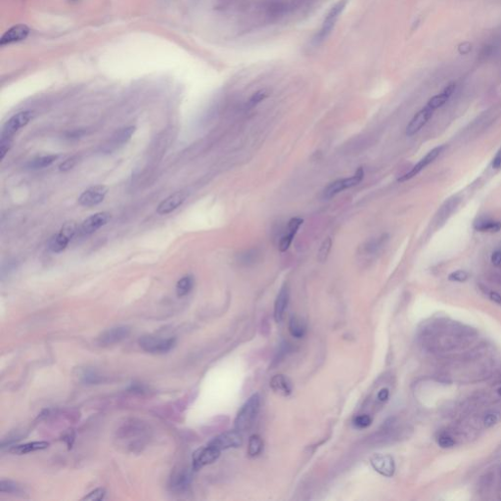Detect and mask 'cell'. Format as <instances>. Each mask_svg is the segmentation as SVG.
Instances as JSON below:
<instances>
[{
    "mask_svg": "<svg viewBox=\"0 0 501 501\" xmlns=\"http://www.w3.org/2000/svg\"><path fill=\"white\" fill-rule=\"evenodd\" d=\"M455 88H456V84L454 82L450 83L449 84L440 94H437L435 96H433L427 103V106L429 108H431L432 110H436V109H439L441 108L442 106L445 105L448 101H449L450 96L453 94V92L455 91Z\"/></svg>",
    "mask_w": 501,
    "mask_h": 501,
    "instance_id": "cell-20",
    "label": "cell"
},
{
    "mask_svg": "<svg viewBox=\"0 0 501 501\" xmlns=\"http://www.w3.org/2000/svg\"><path fill=\"white\" fill-rule=\"evenodd\" d=\"M268 95H269V92H268L267 89H261V90L257 91L256 93H254L250 97V99H249V101L247 103V107L248 108H254V107H256L258 104H260L261 102H263L264 99H266L268 97Z\"/></svg>",
    "mask_w": 501,
    "mask_h": 501,
    "instance_id": "cell-30",
    "label": "cell"
},
{
    "mask_svg": "<svg viewBox=\"0 0 501 501\" xmlns=\"http://www.w3.org/2000/svg\"><path fill=\"white\" fill-rule=\"evenodd\" d=\"M289 331L293 337L301 339L307 333V324L301 317H293L289 322Z\"/></svg>",
    "mask_w": 501,
    "mask_h": 501,
    "instance_id": "cell-23",
    "label": "cell"
},
{
    "mask_svg": "<svg viewBox=\"0 0 501 501\" xmlns=\"http://www.w3.org/2000/svg\"><path fill=\"white\" fill-rule=\"evenodd\" d=\"M433 112L434 110L426 105L425 108H423L422 110H420L417 114H415V116L412 118V120L406 127V135L413 136L417 132H420L422 128L425 127V125L429 122V120L432 118Z\"/></svg>",
    "mask_w": 501,
    "mask_h": 501,
    "instance_id": "cell-15",
    "label": "cell"
},
{
    "mask_svg": "<svg viewBox=\"0 0 501 501\" xmlns=\"http://www.w3.org/2000/svg\"><path fill=\"white\" fill-rule=\"evenodd\" d=\"M303 222H304V219H302L300 217H294L288 222V229H287L288 232L281 238V240L279 242L280 252L283 253L289 249V247L293 242V239L297 234V232H298L299 228L301 227V225L303 224Z\"/></svg>",
    "mask_w": 501,
    "mask_h": 501,
    "instance_id": "cell-18",
    "label": "cell"
},
{
    "mask_svg": "<svg viewBox=\"0 0 501 501\" xmlns=\"http://www.w3.org/2000/svg\"><path fill=\"white\" fill-rule=\"evenodd\" d=\"M191 478H192L191 472L187 469H183L172 476L170 487L174 491L178 492L184 491L185 489H187V487L190 485Z\"/></svg>",
    "mask_w": 501,
    "mask_h": 501,
    "instance_id": "cell-21",
    "label": "cell"
},
{
    "mask_svg": "<svg viewBox=\"0 0 501 501\" xmlns=\"http://www.w3.org/2000/svg\"><path fill=\"white\" fill-rule=\"evenodd\" d=\"M289 300H290L289 287L287 285H284L279 292L274 305V318L276 322H280L283 319L289 304Z\"/></svg>",
    "mask_w": 501,
    "mask_h": 501,
    "instance_id": "cell-17",
    "label": "cell"
},
{
    "mask_svg": "<svg viewBox=\"0 0 501 501\" xmlns=\"http://www.w3.org/2000/svg\"><path fill=\"white\" fill-rule=\"evenodd\" d=\"M111 213L106 211L90 215L82 221L79 228V233L81 235H90L94 233L96 230L106 225L111 220Z\"/></svg>",
    "mask_w": 501,
    "mask_h": 501,
    "instance_id": "cell-8",
    "label": "cell"
},
{
    "mask_svg": "<svg viewBox=\"0 0 501 501\" xmlns=\"http://www.w3.org/2000/svg\"><path fill=\"white\" fill-rule=\"evenodd\" d=\"M445 149L444 146H438L434 149H432L424 158L421 159L407 173H405L404 175L400 176L398 178V181L399 182H404V181H407L411 178H413L414 176H416L420 171H422L423 169L428 167L431 163H433L436 159L438 158L441 153L443 152V150Z\"/></svg>",
    "mask_w": 501,
    "mask_h": 501,
    "instance_id": "cell-12",
    "label": "cell"
},
{
    "mask_svg": "<svg viewBox=\"0 0 501 501\" xmlns=\"http://www.w3.org/2000/svg\"><path fill=\"white\" fill-rule=\"evenodd\" d=\"M331 247H332V240L331 238H326L323 243L321 244L320 246V249L318 251V254H317V259L319 262H324L327 258H328V255L330 253V250H331Z\"/></svg>",
    "mask_w": 501,
    "mask_h": 501,
    "instance_id": "cell-31",
    "label": "cell"
},
{
    "mask_svg": "<svg viewBox=\"0 0 501 501\" xmlns=\"http://www.w3.org/2000/svg\"><path fill=\"white\" fill-rule=\"evenodd\" d=\"M474 228L480 232H498L501 229V222L487 217H480L476 219Z\"/></svg>",
    "mask_w": 501,
    "mask_h": 501,
    "instance_id": "cell-22",
    "label": "cell"
},
{
    "mask_svg": "<svg viewBox=\"0 0 501 501\" xmlns=\"http://www.w3.org/2000/svg\"><path fill=\"white\" fill-rule=\"evenodd\" d=\"M134 132H135V127H128V128L122 129L121 131L116 132V134L113 136V139L111 142L115 146L125 144L132 138V134Z\"/></svg>",
    "mask_w": 501,
    "mask_h": 501,
    "instance_id": "cell-26",
    "label": "cell"
},
{
    "mask_svg": "<svg viewBox=\"0 0 501 501\" xmlns=\"http://www.w3.org/2000/svg\"><path fill=\"white\" fill-rule=\"evenodd\" d=\"M187 198V194L184 192H175L174 194L170 195L167 199H165L160 205H159L157 212L159 214H167L169 213L174 210H176L179 206H181L184 203L185 200Z\"/></svg>",
    "mask_w": 501,
    "mask_h": 501,
    "instance_id": "cell-16",
    "label": "cell"
},
{
    "mask_svg": "<svg viewBox=\"0 0 501 501\" xmlns=\"http://www.w3.org/2000/svg\"><path fill=\"white\" fill-rule=\"evenodd\" d=\"M48 447H49V444L46 442H33V443H28V444H25V445L13 447L10 451L13 453H16V454H26L29 452L47 449Z\"/></svg>",
    "mask_w": 501,
    "mask_h": 501,
    "instance_id": "cell-24",
    "label": "cell"
},
{
    "mask_svg": "<svg viewBox=\"0 0 501 501\" xmlns=\"http://www.w3.org/2000/svg\"><path fill=\"white\" fill-rule=\"evenodd\" d=\"M353 423H354V426H356L357 428L363 429V428L369 427L372 423V419L368 415H359L354 418Z\"/></svg>",
    "mask_w": 501,
    "mask_h": 501,
    "instance_id": "cell-36",
    "label": "cell"
},
{
    "mask_svg": "<svg viewBox=\"0 0 501 501\" xmlns=\"http://www.w3.org/2000/svg\"><path fill=\"white\" fill-rule=\"evenodd\" d=\"M220 455V451L208 444V446L196 450L193 454V469L199 470L204 466L213 463Z\"/></svg>",
    "mask_w": 501,
    "mask_h": 501,
    "instance_id": "cell-10",
    "label": "cell"
},
{
    "mask_svg": "<svg viewBox=\"0 0 501 501\" xmlns=\"http://www.w3.org/2000/svg\"><path fill=\"white\" fill-rule=\"evenodd\" d=\"M81 380L86 384H97L101 381V377L94 370L85 369L81 374Z\"/></svg>",
    "mask_w": 501,
    "mask_h": 501,
    "instance_id": "cell-32",
    "label": "cell"
},
{
    "mask_svg": "<svg viewBox=\"0 0 501 501\" xmlns=\"http://www.w3.org/2000/svg\"><path fill=\"white\" fill-rule=\"evenodd\" d=\"M499 394H500V395H501V388H500V389H499Z\"/></svg>",
    "mask_w": 501,
    "mask_h": 501,
    "instance_id": "cell-44",
    "label": "cell"
},
{
    "mask_svg": "<svg viewBox=\"0 0 501 501\" xmlns=\"http://www.w3.org/2000/svg\"><path fill=\"white\" fill-rule=\"evenodd\" d=\"M492 263L496 266H501V251H496L493 253Z\"/></svg>",
    "mask_w": 501,
    "mask_h": 501,
    "instance_id": "cell-40",
    "label": "cell"
},
{
    "mask_svg": "<svg viewBox=\"0 0 501 501\" xmlns=\"http://www.w3.org/2000/svg\"><path fill=\"white\" fill-rule=\"evenodd\" d=\"M370 463L374 470L385 477H392L395 474L396 465L395 460L390 455L376 454L370 459Z\"/></svg>",
    "mask_w": 501,
    "mask_h": 501,
    "instance_id": "cell-13",
    "label": "cell"
},
{
    "mask_svg": "<svg viewBox=\"0 0 501 501\" xmlns=\"http://www.w3.org/2000/svg\"><path fill=\"white\" fill-rule=\"evenodd\" d=\"M108 193L104 185H96L85 190L79 198V204L83 207H93L103 202Z\"/></svg>",
    "mask_w": 501,
    "mask_h": 501,
    "instance_id": "cell-11",
    "label": "cell"
},
{
    "mask_svg": "<svg viewBox=\"0 0 501 501\" xmlns=\"http://www.w3.org/2000/svg\"><path fill=\"white\" fill-rule=\"evenodd\" d=\"M79 231L78 225L74 221L67 222L64 224V226L61 228L59 233L55 234L48 243V249L52 253H61L63 252L67 246L69 245L70 241L75 237L77 232Z\"/></svg>",
    "mask_w": 501,
    "mask_h": 501,
    "instance_id": "cell-3",
    "label": "cell"
},
{
    "mask_svg": "<svg viewBox=\"0 0 501 501\" xmlns=\"http://www.w3.org/2000/svg\"><path fill=\"white\" fill-rule=\"evenodd\" d=\"M106 492L104 489H96L93 492L89 493L88 496L84 497L82 500L88 501H99L104 500Z\"/></svg>",
    "mask_w": 501,
    "mask_h": 501,
    "instance_id": "cell-35",
    "label": "cell"
},
{
    "mask_svg": "<svg viewBox=\"0 0 501 501\" xmlns=\"http://www.w3.org/2000/svg\"><path fill=\"white\" fill-rule=\"evenodd\" d=\"M458 202H459V199L457 197H452L451 199H449L444 204V206L442 207V209L438 213V223L444 222L446 220V218L449 217V215L452 213V211L455 210V207L457 206Z\"/></svg>",
    "mask_w": 501,
    "mask_h": 501,
    "instance_id": "cell-27",
    "label": "cell"
},
{
    "mask_svg": "<svg viewBox=\"0 0 501 501\" xmlns=\"http://www.w3.org/2000/svg\"><path fill=\"white\" fill-rule=\"evenodd\" d=\"M498 421H499V415L496 413H489L486 415V417L484 419L485 426L488 428L493 427L494 425H496L498 423Z\"/></svg>",
    "mask_w": 501,
    "mask_h": 501,
    "instance_id": "cell-39",
    "label": "cell"
},
{
    "mask_svg": "<svg viewBox=\"0 0 501 501\" xmlns=\"http://www.w3.org/2000/svg\"><path fill=\"white\" fill-rule=\"evenodd\" d=\"M438 444H439V446H440L441 448H443V449H450V448H452V447L454 446L455 442H454V440H453L451 437H449V436H442V437H440V438H439V440H438Z\"/></svg>",
    "mask_w": 501,
    "mask_h": 501,
    "instance_id": "cell-37",
    "label": "cell"
},
{
    "mask_svg": "<svg viewBox=\"0 0 501 501\" xmlns=\"http://www.w3.org/2000/svg\"><path fill=\"white\" fill-rule=\"evenodd\" d=\"M469 278V273L465 270H456L451 272L449 275V281L452 282H465Z\"/></svg>",
    "mask_w": 501,
    "mask_h": 501,
    "instance_id": "cell-34",
    "label": "cell"
},
{
    "mask_svg": "<svg viewBox=\"0 0 501 501\" xmlns=\"http://www.w3.org/2000/svg\"><path fill=\"white\" fill-rule=\"evenodd\" d=\"M261 406V397L258 394L251 396L241 407L235 419V428L241 432L248 429L256 419Z\"/></svg>",
    "mask_w": 501,
    "mask_h": 501,
    "instance_id": "cell-1",
    "label": "cell"
},
{
    "mask_svg": "<svg viewBox=\"0 0 501 501\" xmlns=\"http://www.w3.org/2000/svg\"><path fill=\"white\" fill-rule=\"evenodd\" d=\"M132 333V329L129 326H117L110 328L104 331L98 337V343L100 345H111L115 343H121L122 341L129 338Z\"/></svg>",
    "mask_w": 501,
    "mask_h": 501,
    "instance_id": "cell-9",
    "label": "cell"
},
{
    "mask_svg": "<svg viewBox=\"0 0 501 501\" xmlns=\"http://www.w3.org/2000/svg\"><path fill=\"white\" fill-rule=\"evenodd\" d=\"M346 4H347V0H339L337 3H335L331 7V9L327 13L326 17L324 18L322 26L320 27V29L317 32V36L315 38V42L317 44L323 42L330 35V33L332 32L337 21L339 20L341 14L345 9Z\"/></svg>",
    "mask_w": 501,
    "mask_h": 501,
    "instance_id": "cell-2",
    "label": "cell"
},
{
    "mask_svg": "<svg viewBox=\"0 0 501 501\" xmlns=\"http://www.w3.org/2000/svg\"><path fill=\"white\" fill-rule=\"evenodd\" d=\"M0 492L1 493H8V494L18 493V492H20V487L12 481L2 480L0 482Z\"/></svg>",
    "mask_w": 501,
    "mask_h": 501,
    "instance_id": "cell-33",
    "label": "cell"
},
{
    "mask_svg": "<svg viewBox=\"0 0 501 501\" xmlns=\"http://www.w3.org/2000/svg\"><path fill=\"white\" fill-rule=\"evenodd\" d=\"M363 177H364L363 168L359 167L352 176L346 177V178H342V179H338V180H336L333 183L329 185L324 190L323 197L325 199H331L332 197H334L335 195H337L338 193L342 192L343 190L349 189V188H351L353 186L359 184L362 181Z\"/></svg>",
    "mask_w": 501,
    "mask_h": 501,
    "instance_id": "cell-5",
    "label": "cell"
},
{
    "mask_svg": "<svg viewBox=\"0 0 501 501\" xmlns=\"http://www.w3.org/2000/svg\"><path fill=\"white\" fill-rule=\"evenodd\" d=\"M264 449V442L259 435H253L249 439L248 454L250 457H256L261 454Z\"/></svg>",
    "mask_w": 501,
    "mask_h": 501,
    "instance_id": "cell-25",
    "label": "cell"
},
{
    "mask_svg": "<svg viewBox=\"0 0 501 501\" xmlns=\"http://www.w3.org/2000/svg\"><path fill=\"white\" fill-rule=\"evenodd\" d=\"M389 396H390V392H389V390H388L387 388H384V389H382V390L379 392V394H378V399H379L380 401L384 402V401H386V400L389 398Z\"/></svg>",
    "mask_w": 501,
    "mask_h": 501,
    "instance_id": "cell-41",
    "label": "cell"
},
{
    "mask_svg": "<svg viewBox=\"0 0 501 501\" xmlns=\"http://www.w3.org/2000/svg\"><path fill=\"white\" fill-rule=\"evenodd\" d=\"M33 112L31 111H24L14 115L3 127L1 132V140L12 141L13 136L20 129L26 127V125L32 120Z\"/></svg>",
    "mask_w": 501,
    "mask_h": 501,
    "instance_id": "cell-4",
    "label": "cell"
},
{
    "mask_svg": "<svg viewBox=\"0 0 501 501\" xmlns=\"http://www.w3.org/2000/svg\"><path fill=\"white\" fill-rule=\"evenodd\" d=\"M76 164H77V157H71V158L67 159L64 163H62L60 165L59 168L61 171H68V170L72 169Z\"/></svg>",
    "mask_w": 501,
    "mask_h": 501,
    "instance_id": "cell-38",
    "label": "cell"
},
{
    "mask_svg": "<svg viewBox=\"0 0 501 501\" xmlns=\"http://www.w3.org/2000/svg\"><path fill=\"white\" fill-rule=\"evenodd\" d=\"M29 34V28L26 25H17L7 29L0 38V45H10L25 40Z\"/></svg>",
    "mask_w": 501,
    "mask_h": 501,
    "instance_id": "cell-14",
    "label": "cell"
},
{
    "mask_svg": "<svg viewBox=\"0 0 501 501\" xmlns=\"http://www.w3.org/2000/svg\"><path fill=\"white\" fill-rule=\"evenodd\" d=\"M243 444V438L241 433L235 431H228L223 434H220L213 438L209 445L218 449L219 451L228 449H235L241 447Z\"/></svg>",
    "mask_w": 501,
    "mask_h": 501,
    "instance_id": "cell-7",
    "label": "cell"
},
{
    "mask_svg": "<svg viewBox=\"0 0 501 501\" xmlns=\"http://www.w3.org/2000/svg\"><path fill=\"white\" fill-rule=\"evenodd\" d=\"M490 297H491L492 301H494V302H496V303H498V304H501V296L500 294H499V293H497V292H492V293H491V295H490Z\"/></svg>",
    "mask_w": 501,
    "mask_h": 501,
    "instance_id": "cell-43",
    "label": "cell"
},
{
    "mask_svg": "<svg viewBox=\"0 0 501 501\" xmlns=\"http://www.w3.org/2000/svg\"><path fill=\"white\" fill-rule=\"evenodd\" d=\"M493 167L496 169L501 168V149L493 160Z\"/></svg>",
    "mask_w": 501,
    "mask_h": 501,
    "instance_id": "cell-42",
    "label": "cell"
},
{
    "mask_svg": "<svg viewBox=\"0 0 501 501\" xmlns=\"http://www.w3.org/2000/svg\"><path fill=\"white\" fill-rule=\"evenodd\" d=\"M174 338H158L153 336H143L139 339L141 348L150 353H166L175 345Z\"/></svg>",
    "mask_w": 501,
    "mask_h": 501,
    "instance_id": "cell-6",
    "label": "cell"
},
{
    "mask_svg": "<svg viewBox=\"0 0 501 501\" xmlns=\"http://www.w3.org/2000/svg\"><path fill=\"white\" fill-rule=\"evenodd\" d=\"M194 286V278L191 275L182 277L176 284V294L178 297H184L189 294Z\"/></svg>",
    "mask_w": 501,
    "mask_h": 501,
    "instance_id": "cell-28",
    "label": "cell"
},
{
    "mask_svg": "<svg viewBox=\"0 0 501 501\" xmlns=\"http://www.w3.org/2000/svg\"><path fill=\"white\" fill-rule=\"evenodd\" d=\"M270 388L278 395L287 396L293 392L292 382L285 375H275L270 381Z\"/></svg>",
    "mask_w": 501,
    "mask_h": 501,
    "instance_id": "cell-19",
    "label": "cell"
},
{
    "mask_svg": "<svg viewBox=\"0 0 501 501\" xmlns=\"http://www.w3.org/2000/svg\"><path fill=\"white\" fill-rule=\"evenodd\" d=\"M58 158H59L58 155H48V156H43V157L34 159L29 162L28 167L34 168V169L43 168V167H49L50 165H52L53 163Z\"/></svg>",
    "mask_w": 501,
    "mask_h": 501,
    "instance_id": "cell-29",
    "label": "cell"
}]
</instances>
